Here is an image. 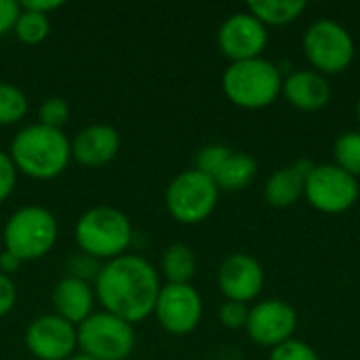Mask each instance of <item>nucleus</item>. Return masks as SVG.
Wrapping results in <instances>:
<instances>
[{
    "mask_svg": "<svg viewBox=\"0 0 360 360\" xmlns=\"http://www.w3.org/2000/svg\"><path fill=\"white\" fill-rule=\"evenodd\" d=\"M160 287V272L137 253H124L105 262L93 283L101 308L131 325L154 314Z\"/></svg>",
    "mask_w": 360,
    "mask_h": 360,
    "instance_id": "f257e3e1",
    "label": "nucleus"
},
{
    "mask_svg": "<svg viewBox=\"0 0 360 360\" xmlns=\"http://www.w3.org/2000/svg\"><path fill=\"white\" fill-rule=\"evenodd\" d=\"M8 156L17 173L38 181H49L68 169L72 160V141L61 129L34 122L17 131L11 141Z\"/></svg>",
    "mask_w": 360,
    "mask_h": 360,
    "instance_id": "f03ea898",
    "label": "nucleus"
},
{
    "mask_svg": "<svg viewBox=\"0 0 360 360\" xmlns=\"http://www.w3.org/2000/svg\"><path fill=\"white\" fill-rule=\"evenodd\" d=\"M74 238L80 253L97 262H110L129 251L133 243V224L116 207L101 205L84 211L78 217L74 226Z\"/></svg>",
    "mask_w": 360,
    "mask_h": 360,
    "instance_id": "7ed1b4c3",
    "label": "nucleus"
},
{
    "mask_svg": "<svg viewBox=\"0 0 360 360\" xmlns=\"http://www.w3.org/2000/svg\"><path fill=\"white\" fill-rule=\"evenodd\" d=\"M221 89L236 108L264 110L283 95V74L264 57L234 61L221 74Z\"/></svg>",
    "mask_w": 360,
    "mask_h": 360,
    "instance_id": "20e7f679",
    "label": "nucleus"
},
{
    "mask_svg": "<svg viewBox=\"0 0 360 360\" xmlns=\"http://www.w3.org/2000/svg\"><path fill=\"white\" fill-rule=\"evenodd\" d=\"M59 238V224L57 217L40 205H25L19 207L15 213L8 215L2 240L4 251L13 253L19 262H34L42 259L55 247Z\"/></svg>",
    "mask_w": 360,
    "mask_h": 360,
    "instance_id": "39448f33",
    "label": "nucleus"
},
{
    "mask_svg": "<svg viewBox=\"0 0 360 360\" xmlns=\"http://www.w3.org/2000/svg\"><path fill=\"white\" fill-rule=\"evenodd\" d=\"M219 202V188L209 175L188 169L171 179L165 192V205L169 215L186 226L202 224L211 217Z\"/></svg>",
    "mask_w": 360,
    "mask_h": 360,
    "instance_id": "423d86ee",
    "label": "nucleus"
},
{
    "mask_svg": "<svg viewBox=\"0 0 360 360\" xmlns=\"http://www.w3.org/2000/svg\"><path fill=\"white\" fill-rule=\"evenodd\" d=\"M302 49L312 70L323 76L346 72L356 55L352 34L333 19L314 21L304 34Z\"/></svg>",
    "mask_w": 360,
    "mask_h": 360,
    "instance_id": "0eeeda50",
    "label": "nucleus"
},
{
    "mask_svg": "<svg viewBox=\"0 0 360 360\" xmlns=\"http://www.w3.org/2000/svg\"><path fill=\"white\" fill-rule=\"evenodd\" d=\"M78 348L95 360H127L137 344L135 325L101 310L76 327Z\"/></svg>",
    "mask_w": 360,
    "mask_h": 360,
    "instance_id": "6e6552de",
    "label": "nucleus"
},
{
    "mask_svg": "<svg viewBox=\"0 0 360 360\" xmlns=\"http://www.w3.org/2000/svg\"><path fill=\"white\" fill-rule=\"evenodd\" d=\"M304 196L316 211L340 215L356 205L360 196L359 179L342 171L338 165H314L306 177Z\"/></svg>",
    "mask_w": 360,
    "mask_h": 360,
    "instance_id": "1a4fd4ad",
    "label": "nucleus"
},
{
    "mask_svg": "<svg viewBox=\"0 0 360 360\" xmlns=\"http://www.w3.org/2000/svg\"><path fill=\"white\" fill-rule=\"evenodd\" d=\"M202 297L192 285H162L154 316L158 325L171 335H188L202 321Z\"/></svg>",
    "mask_w": 360,
    "mask_h": 360,
    "instance_id": "9d476101",
    "label": "nucleus"
},
{
    "mask_svg": "<svg viewBox=\"0 0 360 360\" xmlns=\"http://www.w3.org/2000/svg\"><path fill=\"white\" fill-rule=\"evenodd\" d=\"M27 352L38 360H68L76 354L78 333L76 327L55 312L36 316L23 335Z\"/></svg>",
    "mask_w": 360,
    "mask_h": 360,
    "instance_id": "9b49d317",
    "label": "nucleus"
},
{
    "mask_svg": "<svg viewBox=\"0 0 360 360\" xmlns=\"http://www.w3.org/2000/svg\"><path fill=\"white\" fill-rule=\"evenodd\" d=\"M268 27L249 11L232 13L217 30V46L230 63L262 57L268 46Z\"/></svg>",
    "mask_w": 360,
    "mask_h": 360,
    "instance_id": "f8f14e48",
    "label": "nucleus"
},
{
    "mask_svg": "<svg viewBox=\"0 0 360 360\" xmlns=\"http://www.w3.org/2000/svg\"><path fill=\"white\" fill-rule=\"evenodd\" d=\"M247 335L257 346L276 348L289 340L297 329V312L283 300H264L249 308Z\"/></svg>",
    "mask_w": 360,
    "mask_h": 360,
    "instance_id": "ddd939ff",
    "label": "nucleus"
},
{
    "mask_svg": "<svg viewBox=\"0 0 360 360\" xmlns=\"http://www.w3.org/2000/svg\"><path fill=\"white\" fill-rule=\"evenodd\" d=\"M266 274L262 264L249 253L228 255L217 270V285L226 300L249 304L264 291Z\"/></svg>",
    "mask_w": 360,
    "mask_h": 360,
    "instance_id": "4468645a",
    "label": "nucleus"
},
{
    "mask_svg": "<svg viewBox=\"0 0 360 360\" xmlns=\"http://www.w3.org/2000/svg\"><path fill=\"white\" fill-rule=\"evenodd\" d=\"M118 152L120 133L110 124H89L72 139V158L86 169H97L112 162Z\"/></svg>",
    "mask_w": 360,
    "mask_h": 360,
    "instance_id": "2eb2a0df",
    "label": "nucleus"
},
{
    "mask_svg": "<svg viewBox=\"0 0 360 360\" xmlns=\"http://www.w3.org/2000/svg\"><path fill=\"white\" fill-rule=\"evenodd\" d=\"M283 97L295 110L319 112L331 101V84L314 70H297L283 78Z\"/></svg>",
    "mask_w": 360,
    "mask_h": 360,
    "instance_id": "dca6fc26",
    "label": "nucleus"
},
{
    "mask_svg": "<svg viewBox=\"0 0 360 360\" xmlns=\"http://www.w3.org/2000/svg\"><path fill=\"white\" fill-rule=\"evenodd\" d=\"M51 302L57 316L78 327L82 321H86L93 314V306L97 297L91 283L68 274L61 281H57V285L53 287Z\"/></svg>",
    "mask_w": 360,
    "mask_h": 360,
    "instance_id": "f3484780",
    "label": "nucleus"
},
{
    "mask_svg": "<svg viewBox=\"0 0 360 360\" xmlns=\"http://www.w3.org/2000/svg\"><path fill=\"white\" fill-rule=\"evenodd\" d=\"M310 160H297L295 165L276 169L264 184V198L270 207L287 209L304 196L306 177L312 171Z\"/></svg>",
    "mask_w": 360,
    "mask_h": 360,
    "instance_id": "a211bd4d",
    "label": "nucleus"
},
{
    "mask_svg": "<svg viewBox=\"0 0 360 360\" xmlns=\"http://www.w3.org/2000/svg\"><path fill=\"white\" fill-rule=\"evenodd\" d=\"M306 8H308V2L304 0H253L247 4V11L266 27L289 25L297 21Z\"/></svg>",
    "mask_w": 360,
    "mask_h": 360,
    "instance_id": "6ab92c4d",
    "label": "nucleus"
},
{
    "mask_svg": "<svg viewBox=\"0 0 360 360\" xmlns=\"http://www.w3.org/2000/svg\"><path fill=\"white\" fill-rule=\"evenodd\" d=\"M257 177V160L247 152H232L219 173L215 175V184L226 192H240L253 184Z\"/></svg>",
    "mask_w": 360,
    "mask_h": 360,
    "instance_id": "aec40b11",
    "label": "nucleus"
},
{
    "mask_svg": "<svg viewBox=\"0 0 360 360\" xmlns=\"http://www.w3.org/2000/svg\"><path fill=\"white\" fill-rule=\"evenodd\" d=\"M196 274V257L188 245L175 243L162 251L160 257V276L167 285H190Z\"/></svg>",
    "mask_w": 360,
    "mask_h": 360,
    "instance_id": "412c9836",
    "label": "nucleus"
},
{
    "mask_svg": "<svg viewBox=\"0 0 360 360\" xmlns=\"http://www.w3.org/2000/svg\"><path fill=\"white\" fill-rule=\"evenodd\" d=\"M13 32L17 40H21L23 44H40L51 34V17L36 11L21 8Z\"/></svg>",
    "mask_w": 360,
    "mask_h": 360,
    "instance_id": "4be33fe9",
    "label": "nucleus"
},
{
    "mask_svg": "<svg viewBox=\"0 0 360 360\" xmlns=\"http://www.w3.org/2000/svg\"><path fill=\"white\" fill-rule=\"evenodd\" d=\"M27 108V97L19 86L11 82H0V127H11L23 120Z\"/></svg>",
    "mask_w": 360,
    "mask_h": 360,
    "instance_id": "5701e85b",
    "label": "nucleus"
},
{
    "mask_svg": "<svg viewBox=\"0 0 360 360\" xmlns=\"http://www.w3.org/2000/svg\"><path fill=\"white\" fill-rule=\"evenodd\" d=\"M335 162L342 171H346L352 177H360V131H348L342 133L335 139L333 146Z\"/></svg>",
    "mask_w": 360,
    "mask_h": 360,
    "instance_id": "b1692460",
    "label": "nucleus"
},
{
    "mask_svg": "<svg viewBox=\"0 0 360 360\" xmlns=\"http://www.w3.org/2000/svg\"><path fill=\"white\" fill-rule=\"evenodd\" d=\"M232 154V150L228 146L221 143H211L205 146L198 154H196V165L194 169L209 175L211 179H215V175L219 173V169L224 167V162L228 160V156Z\"/></svg>",
    "mask_w": 360,
    "mask_h": 360,
    "instance_id": "393cba45",
    "label": "nucleus"
},
{
    "mask_svg": "<svg viewBox=\"0 0 360 360\" xmlns=\"http://www.w3.org/2000/svg\"><path fill=\"white\" fill-rule=\"evenodd\" d=\"M38 122L53 127V129H61L68 118H70V105L63 97H49L40 103L38 108Z\"/></svg>",
    "mask_w": 360,
    "mask_h": 360,
    "instance_id": "a878e982",
    "label": "nucleus"
},
{
    "mask_svg": "<svg viewBox=\"0 0 360 360\" xmlns=\"http://www.w3.org/2000/svg\"><path fill=\"white\" fill-rule=\"evenodd\" d=\"M270 360H321L316 350L300 340H289L276 348H272Z\"/></svg>",
    "mask_w": 360,
    "mask_h": 360,
    "instance_id": "bb28decb",
    "label": "nucleus"
},
{
    "mask_svg": "<svg viewBox=\"0 0 360 360\" xmlns=\"http://www.w3.org/2000/svg\"><path fill=\"white\" fill-rule=\"evenodd\" d=\"M249 321V306L240 302H230L226 300L219 308V323L226 329H245Z\"/></svg>",
    "mask_w": 360,
    "mask_h": 360,
    "instance_id": "cd10ccee",
    "label": "nucleus"
},
{
    "mask_svg": "<svg viewBox=\"0 0 360 360\" xmlns=\"http://www.w3.org/2000/svg\"><path fill=\"white\" fill-rule=\"evenodd\" d=\"M17 186V169L8 152H0V202H4Z\"/></svg>",
    "mask_w": 360,
    "mask_h": 360,
    "instance_id": "c85d7f7f",
    "label": "nucleus"
},
{
    "mask_svg": "<svg viewBox=\"0 0 360 360\" xmlns=\"http://www.w3.org/2000/svg\"><path fill=\"white\" fill-rule=\"evenodd\" d=\"M17 304V287L11 276L0 272V319L6 316Z\"/></svg>",
    "mask_w": 360,
    "mask_h": 360,
    "instance_id": "c756f323",
    "label": "nucleus"
},
{
    "mask_svg": "<svg viewBox=\"0 0 360 360\" xmlns=\"http://www.w3.org/2000/svg\"><path fill=\"white\" fill-rule=\"evenodd\" d=\"M19 13H21V6L17 0H0V36L13 32Z\"/></svg>",
    "mask_w": 360,
    "mask_h": 360,
    "instance_id": "7c9ffc66",
    "label": "nucleus"
},
{
    "mask_svg": "<svg viewBox=\"0 0 360 360\" xmlns=\"http://www.w3.org/2000/svg\"><path fill=\"white\" fill-rule=\"evenodd\" d=\"M65 2L63 0H23L19 2L21 8H27V11H36V13H42V15H49L57 8H61Z\"/></svg>",
    "mask_w": 360,
    "mask_h": 360,
    "instance_id": "2f4dec72",
    "label": "nucleus"
},
{
    "mask_svg": "<svg viewBox=\"0 0 360 360\" xmlns=\"http://www.w3.org/2000/svg\"><path fill=\"white\" fill-rule=\"evenodd\" d=\"M21 264H23V262H19L13 253H8V251H2V253H0V272H2V274L11 276V274L19 272Z\"/></svg>",
    "mask_w": 360,
    "mask_h": 360,
    "instance_id": "473e14b6",
    "label": "nucleus"
},
{
    "mask_svg": "<svg viewBox=\"0 0 360 360\" xmlns=\"http://www.w3.org/2000/svg\"><path fill=\"white\" fill-rule=\"evenodd\" d=\"M68 360H95V359H91V356H89V354H84V352H76V354H72Z\"/></svg>",
    "mask_w": 360,
    "mask_h": 360,
    "instance_id": "72a5a7b5",
    "label": "nucleus"
},
{
    "mask_svg": "<svg viewBox=\"0 0 360 360\" xmlns=\"http://www.w3.org/2000/svg\"><path fill=\"white\" fill-rule=\"evenodd\" d=\"M356 118H359V124H360V97H359V101H356Z\"/></svg>",
    "mask_w": 360,
    "mask_h": 360,
    "instance_id": "f704fd0d",
    "label": "nucleus"
}]
</instances>
